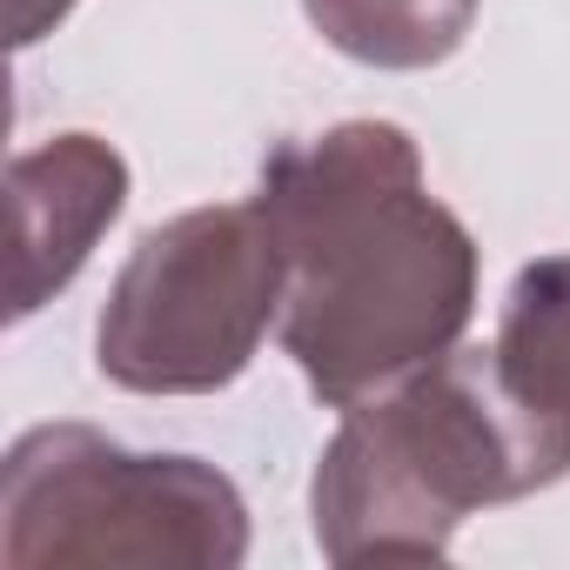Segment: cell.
I'll list each match as a JSON object with an SVG mask.
<instances>
[{
  "label": "cell",
  "instance_id": "ba28073f",
  "mask_svg": "<svg viewBox=\"0 0 570 570\" xmlns=\"http://www.w3.org/2000/svg\"><path fill=\"white\" fill-rule=\"evenodd\" d=\"M68 14H75V0H8V41H14V48H35V41L55 35Z\"/></svg>",
  "mask_w": 570,
  "mask_h": 570
},
{
  "label": "cell",
  "instance_id": "52a82bcc",
  "mask_svg": "<svg viewBox=\"0 0 570 570\" xmlns=\"http://www.w3.org/2000/svg\"><path fill=\"white\" fill-rule=\"evenodd\" d=\"M497 363L537 410L570 423V255L517 268L497 323Z\"/></svg>",
  "mask_w": 570,
  "mask_h": 570
},
{
  "label": "cell",
  "instance_id": "8992f818",
  "mask_svg": "<svg viewBox=\"0 0 570 570\" xmlns=\"http://www.w3.org/2000/svg\"><path fill=\"white\" fill-rule=\"evenodd\" d=\"M303 14L336 55L363 68L416 75L470 41L476 0H303Z\"/></svg>",
  "mask_w": 570,
  "mask_h": 570
},
{
  "label": "cell",
  "instance_id": "277c9868",
  "mask_svg": "<svg viewBox=\"0 0 570 570\" xmlns=\"http://www.w3.org/2000/svg\"><path fill=\"white\" fill-rule=\"evenodd\" d=\"M268 323H282V242L262 202L188 208L121 262L95 363L135 396H208L255 363Z\"/></svg>",
  "mask_w": 570,
  "mask_h": 570
},
{
  "label": "cell",
  "instance_id": "7a4b0ae2",
  "mask_svg": "<svg viewBox=\"0 0 570 570\" xmlns=\"http://www.w3.org/2000/svg\"><path fill=\"white\" fill-rule=\"evenodd\" d=\"M570 476V423L537 410L497 350H450L396 390L343 410L316 463V543L330 563L443 557L456 523Z\"/></svg>",
  "mask_w": 570,
  "mask_h": 570
},
{
  "label": "cell",
  "instance_id": "3957f363",
  "mask_svg": "<svg viewBox=\"0 0 570 570\" xmlns=\"http://www.w3.org/2000/svg\"><path fill=\"white\" fill-rule=\"evenodd\" d=\"M248 557L242 490L175 450H128L88 423H41L0 470V563H175L235 570Z\"/></svg>",
  "mask_w": 570,
  "mask_h": 570
},
{
  "label": "cell",
  "instance_id": "6da1fadb",
  "mask_svg": "<svg viewBox=\"0 0 570 570\" xmlns=\"http://www.w3.org/2000/svg\"><path fill=\"white\" fill-rule=\"evenodd\" d=\"M282 242V350L316 403L356 410L443 363L476 316V242L396 121L282 141L255 188Z\"/></svg>",
  "mask_w": 570,
  "mask_h": 570
},
{
  "label": "cell",
  "instance_id": "5b68a950",
  "mask_svg": "<svg viewBox=\"0 0 570 570\" xmlns=\"http://www.w3.org/2000/svg\"><path fill=\"white\" fill-rule=\"evenodd\" d=\"M14 188V303L8 316L28 323L48 296H61L95 255V242L128 208V161L101 135H55L8 168Z\"/></svg>",
  "mask_w": 570,
  "mask_h": 570
}]
</instances>
